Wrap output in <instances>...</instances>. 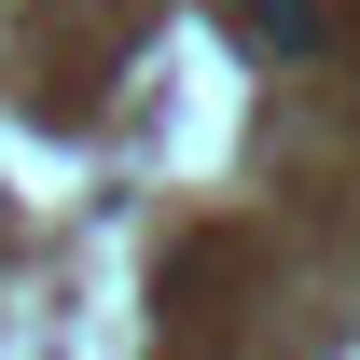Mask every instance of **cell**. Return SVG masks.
Masks as SVG:
<instances>
[{
	"label": "cell",
	"mask_w": 360,
	"mask_h": 360,
	"mask_svg": "<svg viewBox=\"0 0 360 360\" xmlns=\"http://www.w3.org/2000/svg\"><path fill=\"white\" fill-rule=\"evenodd\" d=\"M236 42H250V56H319L333 14H319V0H236Z\"/></svg>",
	"instance_id": "cell-1"
}]
</instances>
